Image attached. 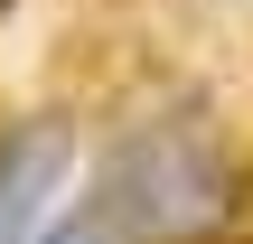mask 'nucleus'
Masks as SVG:
<instances>
[{"label": "nucleus", "instance_id": "nucleus-2", "mask_svg": "<svg viewBox=\"0 0 253 244\" xmlns=\"http://www.w3.org/2000/svg\"><path fill=\"white\" fill-rule=\"evenodd\" d=\"M56 160H66V141H56V132H38L28 150H9V160H0V244H19V235H28L38 188L56 179Z\"/></svg>", "mask_w": 253, "mask_h": 244}, {"label": "nucleus", "instance_id": "nucleus-1", "mask_svg": "<svg viewBox=\"0 0 253 244\" xmlns=\"http://www.w3.org/2000/svg\"><path fill=\"white\" fill-rule=\"evenodd\" d=\"M216 150L197 132H141L122 141L103 169H94V197L75 207V226L56 244H160V235H188L216 216Z\"/></svg>", "mask_w": 253, "mask_h": 244}]
</instances>
